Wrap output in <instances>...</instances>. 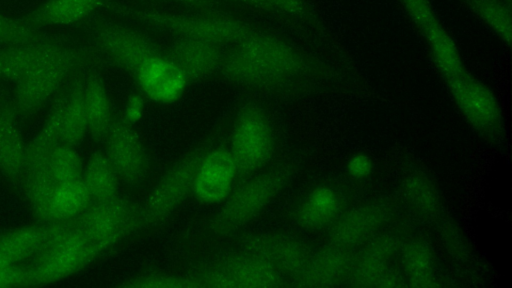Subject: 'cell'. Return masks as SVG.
<instances>
[{
  "label": "cell",
  "mask_w": 512,
  "mask_h": 288,
  "mask_svg": "<svg viewBox=\"0 0 512 288\" xmlns=\"http://www.w3.org/2000/svg\"><path fill=\"white\" fill-rule=\"evenodd\" d=\"M205 152L204 148H195L168 168L141 206L140 229L165 222L192 193L195 171Z\"/></svg>",
  "instance_id": "8"
},
{
  "label": "cell",
  "mask_w": 512,
  "mask_h": 288,
  "mask_svg": "<svg viewBox=\"0 0 512 288\" xmlns=\"http://www.w3.org/2000/svg\"><path fill=\"white\" fill-rule=\"evenodd\" d=\"M140 211L131 198L117 194L93 200L72 222L99 256L140 229Z\"/></svg>",
  "instance_id": "5"
},
{
  "label": "cell",
  "mask_w": 512,
  "mask_h": 288,
  "mask_svg": "<svg viewBox=\"0 0 512 288\" xmlns=\"http://www.w3.org/2000/svg\"><path fill=\"white\" fill-rule=\"evenodd\" d=\"M229 1H233L235 3L253 8L258 11L271 13L268 6L266 5V3L263 0H229Z\"/></svg>",
  "instance_id": "38"
},
{
  "label": "cell",
  "mask_w": 512,
  "mask_h": 288,
  "mask_svg": "<svg viewBox=\"0 0 512 288\" xmlns=\"http://www.w3.org/2000/svg\"><path fill=\"white\" fill-rule=\"evenodd\" d=\"M372 167L371 159L365 154H355L347 163L348 173L357 179H362L370 175Z\"/></svg>",
  "instance_id": "36"
},
{
  "label": "cell",
  "mask_w": 512,
  "mask_h": 288,
  "mask_svg": "<svg viewBox=\"0 0 512 288\" xmlns=\"http://www.w3.org/2000/svg\"><path fill=\"white\" fill-rule=\"evenodd\" d=\"M237 176V168L228 149L206 150L195 171L192 193L204 204L221 203L233 190Z\"/></svg>",
  "instance_id": "14"
},
{
  "label": "cell",
  "mask_w": 512,
  "mask_h": 288,
  "mask_svg": "<svg viewBox=\"0 0 512 288\" xmlns=\"http://www.w3.org/2000/svg\"><path fill=\"white\" fill-rule=\"evenodd\" d=\"M189 276L198 288H269L285 284V277L271 264L239 249L203 263Z\"/></svg>",
  "instance_id": "6"
},
{
  "label": "cell",
  "mask_w": 512,
  "mask_h": 288,
  "mask_svg": "<svg viewBox=\"0 0 512 288\" xmlns=\"http://www.w3.org/2000/svg\"><path fill=\"white\" fill-rule=\"evenodd\" d=\"M306 67L305 58L292 45L256 30L224 54L219 71L234 84L268 88L301 75Z\"/></svg>",
  "instance_id": "1"
},
{
  "label": "cell",
  "mask_w": 512,
  "mask_h": 288,
  "mask_svg": "<svg viewBox=\"0 0 512 288\" xmlns=\"http://www.w3.org/2000/svg\"><path fill=\"white\" fill-rule=\"evenodd\" d=\"M55 223L27 225L1 234L0 254L14 264L33 259L51 237Z\"/></svg>",
  "instance_id": "20"
},
{
  "label": "cell",
  "mask_w": 512,
  "mask_h": 288,
  "mask_svg": "<svg viewBox=\"0 0 512 288\" xmlns=\"http://www.w3.org/2000/svg\"><path fill=\"white\" fill-rule=\"evenodd\" d=\"M16 114L12 105L0 106V172L12 183L21 185L26 164V146Z\"/></svg>",
  "instance_id": "18"
},
{
  "label": "cell",
  "mask_w": 512,
  "mask_h": 288,
  "mask_svg": "<svg viewBox=\"0 0 512 288\" xmlns=\"http://www.w3.org/2000/svg\"><path fill=\"white\" fill-rule=\"evenodd\" d=\"M339 208L337 193L326 186L314 188L295 212L297 222L306 228H317L330 221Z\"/></svg>",
  "instance_id": "27"
},
{
  "label": "cell",
  "mask_w": 512,
  "mask_h": 288,
  "mask_svg": "<svg viewBox=\"0 0 512 288\" xmlns=\"http://www.w3.org/2000/svg\"><path fill=\"white\" fill-rule=\"evenodd\" d=\"M271 13L303 17L307 12L304 0H263Z\"/></svg>",
  "instance_id": "33"
},
{
  "label": "cell",
  "mask_w": 512,
  "mask_h": 288,
  "mask_svg": "<svg viewBox=\"0 0 512 288\" xmlns=\"http://www.w3.org/2000/svg\"><path fill=\"white\" fill-rule=\"evenodd\" d=\"M47 164L57 184L81 178L84 167L75 147L61 142L49 153Z\"/></svg>",
  "instance_id": "29"
},
{
  "label": "cell",
  "mask_w": 512,
  "mask_h": 288,
  "mask_svg": "<svg viewBox=\"0 0 512 288\" xmlns=\"http://www.w3.org/2000/svg\"><path fill=\"white\" fill-rule=\"evenodd\" d=\"M290 168L278 167L247 180L232 190L204 228L208 238H223L254 220L285 187Z\"/></svg>",
  "instance_id": "2"
},
{
  "label": "cell",
  "mask_w": 512,
  "mask_h": 288,
  "mask_svg": "<svg viewBox=\"0 0 512 288\" xmlns=\"http://www.w3.org/2000/svg\"><path fill=\"white\" fill-rule=\"evenodd\" d=\"M53 40L25 20L0 14V45L21 46Z\"/></svg>",
  "instance_id": "30"
},
{
  "label": "cell",
  "mask_w": 512,
  "mask_h": 288,
  "mask_svg": "<svg viewBox=\"0 0 512 288\" xmlns=\"http://www.w3.org/2000/svg\"><path fill=\"white\" fill-rule=\"evenodd\" d=\"M84 78L78 76L67 89L63 110L60 142L76 147L88 134V122L84 103Z\"/></svg>",
  "instance_id": "24"
},
{
  "label": "cell",
  "mask_w": 512,
  "mask_h": 288,
  "mask_svg": "<svg viewBox=\"0 0 512 288\" xmlns=\"http://www.w3.org/2000/svg\"><path fill=\"white\" fill-rule=\"evenodd\" d=\"M22 281V271L17 264L9 262L0 254V287H18Z\"/></svg>",
  "instance_id": "34"
},
{
  "label": "cell",
  "mask_w": 512,
  "mask_h": 288,
  "mask_svg": "<svg viewBox=\"0 0 512 288\" xmlns=\"http://www.w3.org/2000/svg\"><path fill=\"white\" fill-rule=\"evenodd\" d=\"M449 91L465 118L487 136L501 129V114L493 93L469 73L447 79Z\"/></svg>",
  "instance_id": "12"
},
{
  "label": "cell",
  "mask_w": 512,
  "mask_h": 288,
  "mask_svg": "<svg viewBox=\"0 0 512 288\" xmlns=\"http://www.w3.org/2000/svg\"><path fill=\"white\" fill-rule=\"evenodd\" d=\"M142 94L153 102L171 104L184 94L189 81L168 57H149L134 74Z\"/></svg>",
  "instance_id": "15"
},
{
  "label": "cell",
  "mask_w": 512,
  "mask_h": 288,
  "mask_svg": "<svg viewBox=\"0 0 512 288\" xmlns=\"http://www.w3.org/2000/svg\"><path fill=\"white\" fill-rule=\"evenodd\" d=\"M173 4L193 7V8H204L213 5L215 0H164Z\"/></svg>",
  "instance_id": "37"
},
{
  "label": "cell",
  "mask_w": 512,
  "mask_h": 288,
  "mask_svg": "<svg viewBox=\"0 0 512 288\" xmlns=\"http://www.w3.org/2000/svg\"><path fill=\"white\" fill-rule=\"evenodd\" d=\"M91 36L101 53L133 75L144 61L160 53L149 38L117 23L96 22L91 28Z\"/></svg>",
  "instance_id": "10"
},
{
  "label": "cell",
  "mask_w": 512,
  "mask_h": 288,
  "mask_svg": "<svg viewBox=\"0 0 512 288\" xmlns=\"http://www.w3.org/2000/svg\"><path fill=\"white\" fill-rule=\"evenodd\" d=\"M69 48L53 39L0 50V80L17 83L35 69L63 55Z\"/></svg>",
  "instance_id": "16"
},
{
  "label": "cell",
  "mask_w": 512,
  "mask_h": 288,
  "mask_svg": "<svg viewBox=\"0 0 512 288\" xmlns=\"http://www.w3.org/2000/svg\"><path fill=\"white\" fill-rule=\"evenodd\" d=\"M21 186L35 216L43 223L52 222L51 202L57 182L49 171L47 160L27 167Z\"/></svg>",
  "instance_id": "23"
},
{
  "label": "cell",
  "mask_w": 512,
  "mask_h": 288,
  "mask_svg": "<svg viewBox=\"0 0 512 288\" xmlns=\"http://www.w3.org/2000/svg\"><path fill=\"white\" fill-rule=\"evenodd\" d=\"M239 250L271 264L283 277H297L307 264L305 247L296 239L278 233L252 232L237 241Z\"/></svg>",
  "instance_id": "13"
},
{
  "label": "cell",
  "mask_w": 512,
  "mask_h": 288,
  "mask_svg": "<svg viewBox=\"0 0 512 288\" xmlns=\"http://www.w3.org/2000/svg\"><path fill=\"white\" fill-rule=\"evenodd\" d=\"M90 52L70 47L60 57L40 66L16 83L12 107L16 113L37 110L63 85L69 75L88 64Z\"/></svg>",
  "instance_id": "9"
},
{
  "label": "cell",
  "mask_w": 512,
  "mask_h": 288,
  "mask_svg": "<svg viewBox=\"0 0 512 288\" xmlns=\"http://www.w3.org/2000/svg\"><path fill=\"white\" fill-rule=\"evenodd\" d=\"M128 288H198L189 276L167 272H143L128 278L121 284Z\"/></svg>",
  "instance_id": "32"
},
{
  "label": "cell",
  "mask_w": 512,
  "mask_h": 288,
  "mask_svg": "<svg viewBox=\"0 0 512 288\" xmlns=\"http://www.w3.org/2000/svg\"><path fill=\"white\" fill-rule=\"evenodd\" d=\"M81 179L92 201L118 194L120 179L105 153L93 152L83 167Z\"/></svg>",
  "instance_id": "26"
},
{
  "label": "cell",
  "mask_w": 512,
  "mask_h": 288,
  "mask_svg": "<svg viewBox=\"0 0 512 288\" xmlns=\"http://www.w3.org/2000/svg\"><path fill=\"white\" fill-rule=\"evenodd\" d=\"M104 141L105 154L120 181L130 187L141 185L149 174L150 162L144 143L133 125L122 116L114 117Z\"/></svg>",
  "instance_id": "11"
},
{
  "label": "cell",
  "mask_w": 512,
  "mask_h": 288,
  "mask_svg": "<svg viewBox=\"0 0 512 288\" xmlns=\"http://www.w3.org/2000/svg\"><path fill=\"white\" fill-rule=\"evenodd\" d=\"M96 257L97 253L72 220L56 222L53 234L27 266L30 286L60 281L80 271Z\"/></svg>",
  "instance_id": "4"
},
{
  "label": "cell",
  "mask_w": 512,
  "mask_h": 288,
  "mask_svg": "<svg viewBox=\"0 0 512 288\" xmlns=\"http://www.w3.org/2000/svg\"><path fill=\"white\" fill-rule=\"evenodd\" d=\"M91 202L92 198L81 178L57 184L51 202L52 222L73 220Z\"/></svg>",
  "instance_id": "28"
},
{
  "label": "cell",
  "mask_w": 512,
  "mask_h": 288,
  "mask_svg": "<svg viewBox=\"0 0 512 288\" xmlns=\"http://www.w3.org/2000/svg\"><path fill=\"white\" fill-rule=\"evenodd\" d=\"M477 16L503 41L511 40L509 10L497 0H468Z\"/></svg>",
  "instance_id": "31"
},
{
  "label": "cell",
  "mask_w": 512,
  "mask_h": 288,
  "mask_svg": "<svg viewBox=\"0 0 512 288\" xmlns=\"http://www.w3.org/2000/svg\"><path fill=\"white\" fill-rule=\"evenodd\" d=\"M144 112L145 101L143 96L140 94H132L124 104L122 118L127 123L133 125L142 119Z\"/></svg>",
  "instance_id": "35"
},
{
  "label": "cell",
  "mask_w": 512,
  "mask_h": 288,
  "mask_svg": "<svg viewBox=\"0 0 512 288\" xmlns=\"http://www.w3.org/2000/svg\"><path fill=\"white\" fill-rule=\"evenodd\" d=\"M182 71L187 80L199 81L219 71L224 53L215 43L178 38L167 55Z\"/></svg>",
  "instance_id": "17"
},
{
  "label": "cell",
  "mask_w": 512,
  "mask_h": 288,
  "mask_svg": "<svg viewBox=\"0 0 512 288\" xmlns=\"http://www.w3.org/2000/svg\"><path fill=\"white\" fill-rule=\"evenodd\" d=\"M415 25L423 34L433 61L445 80L466 72L456 44L440 24L435 13Z\"/></svg>",
  "instance_id": "19"
},
{
  "label": "cell",
  "mask_w": 512,
  "mask_h": 288,
  "mask_svg": "<svg viewBox=\"0 0 512 288\" xmlns=\"http://www.w3.org/2000/svg\"><path fill=\"white\" fill-rule=\"evenodd\" d=\"M116 13L128 16L177 38L203 40L218 45L237 44L256 30L248 23L229 16L171 13L110 4Z\"/></svg>",
  "instance_id": "3"
},
{
  "label": "cell",
  "mask_w": 512,
  "mask_h": 288,
  "mask_svg": "<svg viewBox=\"0 0 512 288\" xmlns=\"http://www.w3.org/2000/svg\"><path fill=\"white\" fill-rule=\"evenodd\" d=\"M83 94L88 134L95 142L104 141L114 116L104 81L95 71L84 78Z\"/></svg>",
  "instance_id": "22"
},
{
  "label": "cell",
  "mask_w": 512,
  "mask_h": 288,
  "mask_svg": "<svg viewBox=\"0 0 512 288\" xmlns=\"http://www.w3.org/2000/svg\"><path fill=\"white\" fill-rule=\"evenodd\" d=\"M105 2L106 0H46L24 20L38 28L70 25L84 20Z\"/></svg>",
  "instance_id": "21"
},
{
  "label": "cell",
  "mask_w": 512,
  "mask_h": 288,
  "mask_svg": "<svg viewBox=\"0 0 512 288\" xmlns=\"http://www.w3.org/2000/svg\"><path fill=\"white\" fill-rule=\"evenodd\" d=\"M274 151L272 125L259 105L243 106L234 121L229 152L239 177L255 174L270 161Z\"/></svg>",
  "instance_id": "7"
},
{
  "label": "cell",
  "mask_w": 512,
  "mask_h": 288,
  "mask_svg": "<svg viewBox=\"0 0 512 288\" xmlns=\"http://www.w3.org/2000/svg\"><path fill=\"white\" fill-rule=\"evenodd\" d=\"M67 96L65 89L50 108L49 114L41 129L26 146L25 169L46 161L52 149L60 143L63 110Z\"/></svg>",
  "instance_id": "25"
}]
</instances>
